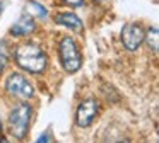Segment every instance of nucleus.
<instances>
[{
    "label": "nucleus",
    "instance_id": "nucleus-3",
    "mask_svg": "<svg viewBox=\"0 0 159 143\" xmlns=\"http://www.w3.org/2000/svg\"><path fill=\"white\" fill-rule=\"evenodd\" d=\"M29 119H31V106L29 104H19L9 114V126H11L12 135L17 140H22L28 133Z\"/></svg>",
    "mask_w": 159,
    "mask_h": 143
},
{
    "label": "nucleus",
    "instance_id": "nucleus-1",
    "mask_svg": "<svg viewBox=\"0 0 159 143\" xmlns=\"http://www.w3.org/2000/svg\"><path fill=\"white\" fill-rule=\"evenodd\" d=\"M16 61L22 70L29 73H41L48 65L46 53L39 46L31 43H24L16 50Z\"/></svg>",
    "mask_w": 159,
    "mask_h": 143
},
{
    "label": "nucleus",
    "instance_id": "nucleus-15",
    "mask_svg": "<svg viewBox=\"0 0 159 143\" xmlns=\"http://www.w3.org/2000/svg\"><path fill=\"white\" fill-rule=\"evenodd\" d=\"M99 2H103V0H99Z\"/></svg>",
    "mask_w": 159,
    "mask_h": 143
},
{
    "label": "nucleus",
    "instance_id": "nucleus-7",
    "mask_svg": "<svg viewBox=\"0 0 159 143\" xmlns=\"http://www.w3.org/2000/svg\"><path fill=\"white\" fill-rule=\"evenodd\" d=\"M34 29H36V22L33 20V17L29 15V14H26V15H22L21 19L12 26L11 34L12 36H28V34H31Z\"/></svg>",
    "mask_w": 159,
    "mask_h": 143
},
{
    "label": "nucleus",
    "instance_id": "nucleus-5",
    "mask_svg": "<svg viewBox=\"0 0 159 143\" xmlns=\"http://www.w3.org/2000/svg\"><path fill=\"white\" fill-rule=\"evenodd\" d=\"M98 111H99V102L96 99H86V101H82L79 104V107H77V114H75L77 126L87 128L94 121Z\"/></svg>",
    "mask_w": 159,
    "mask_h": 143
},
{
    "label": "nucleus",
    "instance_id": "nucleus-4",
    "mask_svg": "<svg viewBox=\"0 0 159 143\" xmlns=\"http://www.w3.org/2000/svg\"><path fill=\"white\" fill-rule=\"evenodd\" d=\"M5 90L16 99H21V101H28L34 95V89L33 85L28 82V78L21 73H12L9 75L7 82H5Z\"/></svg>",
    "mask_w": 159,
    "mask_h": 143
},
{
    "label": "nucleus",
    "instance_id": "nucleus-8",
    "mask_svg": "<svg viewBox=\"0 0 159 143\" xmlns=\"http://www.w3.org/2000/svg\"><path fill=\"white\" fill-rule=\"evenodd\" d=\"M55 20H57V24L65 26V27H70V29H74V31H80V29H82V20H80L74 12L58 14V15L55 17Z\"/></svg>",
    "mask_w": 159,
    "mask_h": 143
},
{
    "label": "nucleus",
    "instance_id": "nucleus-14",
    "mask_svg": "<svg viewBox=\"0 0 159 143\" xmlns=\"http://www.w3.org/2000/svg\"><path fill=\"white\" fill-rule=\"evenodd\" d=\"M0 129H2V121H0Z\"/></svg>",
    "mask_w": 159,
    "mask_h": 143
},
{
    "label": "nucleus",
    "instance_id": "nucleus-6",
    "mask_svg": "<svg viewBox=\"0 0 159 143\" xmlns=\"http://www.w3.org/2000/svg\"><path fill=\"white\" fill-rule=\"evenodd\" d=\"M144 29L137 24H127L121 29V43L128 51H135L140 48V44L144 43Z\"/></svg>",
    "mask_w": 159,
    "mask_h": 143
},
{
    "label": "nucleus",
    "instance_id": "nucleus-12",
    "mask_svg": "<svg viewBox=\"0 0 159 143\" xmlns=\"http://www.w3.org/2000/svg\"><path fill=\"white\" fill-rule=\"evenodd\" d=\"M63 2L69 3V5H72V7H79V5H82L84 0H63Z\"/></svg>",
    "mask_w": 159,
    "mask_h": 143
},
{
    "label": "nucleus",
    "instance_id": "nucleus-13",
    "mask_svg": "<svg viewBox=\"0 0 159 143\" xmlns=\"http://www.w3.org/2000/svg\"><path fill=\"white\" fill-rule=\"evenodd\" d=\"M41 141H50V138H48V136H39V138H38V143H41Z\"/></svg>",
    "mask_w": 159,
    "mask_h": 143
},
{
    "label": "nucleus",
    "instance_id": "nucleus-11",
    "mask_svg": "<svg viewBox=\"0 0 159 143\" xmlns=\"http://www.w3.org/2000/svg\"><path fill=\"white\" fill-rule=\"evenodd\" d=\"M29 7H33V9H36V10H38L36 14H38V15L41 17V19H46V15H48V12H46V9H45L43 5H39L38 2H31V3H29Z\"/></svg>",
    "mask_w": 159,
    "mask_h": 143
},
{
    "label": "nucleus",
    "instance_id": "nucleus-10",
    "mask_svg": "<svg viewBox=\"0 0 159 143\" xmlns=\"http://www.w3.org/2000/svg\"><path fill=\"white\" fill-rule=\"evenodd\" d=\"M7 60H9V46L5 41H0V72L5 68Z\"/></svg>",
    "mask_w": 159,
    "mask_h": 143
},
{
    "label": "nucleus",
    "instance_id": "nucleus-9",
    "mask_svg": "<svg viewBox=\"0 0 159 143\" xmlns=\"http://www.w3.org/2000/svg\"><path fill=\"white\" fill-rule=\"evenodd\" d=\"M144 41H147V44H149V48L152 50V53L157 54V51H159V31H157V27L156 26L151 27V29L145 32Z\"/></svg>",
    "mask_w": 159,
    "mask_h": 143
},
{
    "label": "nucleus",
    "instance_id": "nucleus-2",
    "mask_svg": "<svg viewBox=\"0 0 159 143\" xmlns=\"http://www.w3.org/2000/svg\"><path fill=\"white\" fill-rule=\"evenodd\" d=\"M58 51H60V60H62V65L69 73H75L77 70L80 68L82 65V56L79 53V48H77L75 41L72 37H63L60 41V46H58Z\"/></svg>",
    "mask_w": 159,
    "mask_h": 143
}]
</instances>
